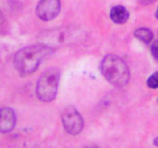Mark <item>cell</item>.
<instances>
[{
  "instance_id": "8fae6325",
  "label": "cell",
  "mask_w": 158,
  "mask_h": 148,
  "mask_svg": "<svg viewBox=\"0 0 158 148\" xmlns=\"http://www.w3.org/2000/svg\"><path fill=\"white\" fill-rule=\"evenodd\" d=\"M138 1L142 4H150V3H154L156 0H138Z\"/></svg>"
},
{
  "instance_id": "7a4b0ae2",
  "label": "cell",
  "mask_w": 158,
  "mask_h": 148,
  "mask_svg": "<svg viewBox=\"0 0 158 148\" xmlns=\"http://www.w3.org/2000/svg\"><path fill=\"white\" fill-rule=\"evenodd\" d=\"M101 72L108 82L116 86H125L130 78L127 64L117 55L110 54L102 59L100 65Z\"/></svg>"
},
{
  "instance_id": "ba28073f",
  "label": "cell",
  "mask_w": 158,
  "mask_h": 148,
  "mask_svg": "<svg viewBox=\"0 0 158 148\" xmlns=\"http://www.w3.org/2000/svg\"><path fill=\"white\" fill-rule=\"evenodd\" d=\"M134 35L136 39H139L140 41L147 44L150 43L153 39L152 32L146 27H141V28L136 29L134 33Z\"/></svg>"
},
{
  "instance_id": "7c38bea8",
  "label": "cell",
  "mask_w": 158,
  "mask_h": 148,
  "mask_svg": "<svg viewBox=\"0 0 158 148\" xmlns=\"http://www.w3.org/2000/svg\"><path fill=\"white\" fill-rule=\"evenodd\" d=\"M3 22V14H2V13H1V11H0V24L2 23Z\"/></svg>"
},
{
  "instance_id": "3957f363",
  "label": "cell",
  "mask_w": 158,
  "mask_h": 148,
  "mask_svg": "<svg viewBox=\"0 0 158 148\" xmlns=\"http://www.w3.org/2000/svg\"><path fill=\"white\" fill-rule=\"evenodd\" d=\"M59 71L52 68L44 72L37 84V96L41 101L49 102L54 100L59 82Z\"/></svg>"
},
{
  "instance_id": "52a82bcc",
  "label": "cell",
  "mask_w": 158,
  "mask_h": 148,
  "mask_svg": "<svg viewBox=\"0 0 158 148\" xmlns=\"http://www.w3.org/2000/svg\"><path fill=\"white\" fill-rule=\"evenodd\" d=\"M111 19L117 24H123L125 23L129 18V13L126 9L125 7L121 5L114 6L110 13Z\"/></svg>"
},
{
  "instance_id": "6da1fadb",
  "label": "cell",
  "mask_w": 158,
  "mask_h": 148,
  "mask_svg": "<svg viewBox=\"0 0 158 148\" xmlns=\"http://www.w3.org/2000/svg\"><path fill=\"white\" fill-rule=\"evenodd\" d=\"M52 52V48L43 44L25 47L19 50L14 57V66L23 75L33 73L41 62Z\"/></svg>"
},
{
  "instance_id": "5b68a950",
  "label": "cell",
  "mask_w": 158,
  "mask_h": 148,
  "mask_svg": "<svg viewBox=\"0 0 158 148\" xmlns=\"http://www.w3.org/2000/svg\"><path fill=\"white\" fill-rule=\"evenodd\" d=\"M60 9V0H40L36 8V14L42 20L49 21L58 15Z\"/></svg>"
},
{
  "instance_id": "277c9868",
  "label": "cell",
  "mask_w": 158,
  "mask_h": 148,
  "mask_svg": "<svg viewBox=\"0 0 158 148\" xmlns=\"http://www.w3.org/2000/svg\"><path fill=\"white\" fill-rule=\"evenodd\" d=\"M62 121L67 132L71 135L79 134L83 128V119L73 106H69L64 109Z\"/></svg>"
},
{
  "instance_id": "8992f818",
  "label": "cell",
  "mask_w": 158,
  "mask_h": 148,
  "mask_svg": "<svg viewBox=\"0 0 158 148\" xmlns=\"http://www.w3.org/2000/svg\"><path fill=\"white\" fill-rule=\"evenodd\" d=\"M16 125V115L14 110L9 107L0 109V132H11Z\"/></svg>"
},
{
  "instance_id": "9c48e42d",
  "label": "cell",
  "mask_w": 158,
  "mask_h": 148,
  "mask_svg": "<svg viewBox=\"0 0 158 148\" xmlns=\"http://www.w3.org/2000/svg\"><path fill=\"white\" fill-rule=\"evenodd\" d=\"M147 84L148 88L152 89L158 88V72H155L154 73L151 75L149 78L147 79Z\"/></svg>"
},
{
  "instance_id": "4fadbf2b",
  "label": "cell",
  "mask_w": 158,
  "mask_h": 148,
  "mask_svg": "<svg viewBox=\"0 0 158 148\" xmlns=\"http://www.w3.org/2000/svg\"><path fill=\"white\" fill-rule=\"evenodd\" d=\"M85 148H100V147L96 146H87V147H85Z\"/></svg>"
},
{
  "instance_id": "30bf717a",
  "label": "cell",
  "mask_w": 158,
  "mask_h": 148,
  "mask_svg": "<svg viewBox=\"0 0 158 148\" xmlns=\"http://www.w3.org/2000/svg\"><path fill=\"white\" fill-rule=\"evenodd\" d=\"M151 52H152V55L153 56V58L158 60V39L156 40L152 43V45Z\"/></svg>"
},
{
  "instance_id": "5bb4252c",
  "label": "cell",
  "mask_w": 158,
  "mask_h": 148,
  "mask_svg": "<svg viewBox=\"0 0 158 148\" xmlns=\"http://www.w3.org/2000/svg\"><path fill=\"white\" fill-rule=\"evenodd\" d=\"M156 18L158 19V8L156 9Z\"/></svg>"
}]
</instances>
